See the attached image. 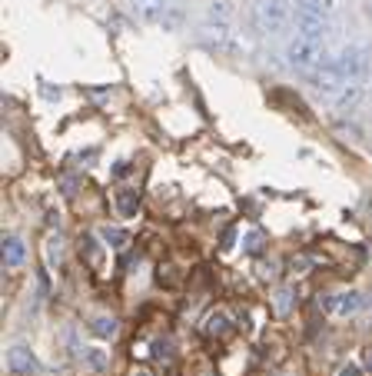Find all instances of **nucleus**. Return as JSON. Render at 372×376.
I'll return each mask as SVG.
<instances>
[{
  "instance_id": "nucleus-1",
  "label": "nucleus",
  "mask_w": 372,
  "mask_h": 376,
  "mask_svg": "<svg viewBox=\"0 0 372 376\" xmlns=\"http://www.w3.org/2000/svg\"><path fill=\"white\" fill-rule=\"evenodd\" d=\"M309 83H313L316 94L326 97V100H336V97L346 90L349 80L342 77V71H339L336 54H323V60H319L313 71H309Z\"/></svg>"
},
{
  "instance_id": "nucleus-2",
  "label": "nucleus",
  "mask_w": 372,
  "mask_h": 376,
  "mask_svg": "<svg viewBox=\"0 0 372 376\" xmlns=\"http://www.w3.org/2000/svg\"><path fill=\"white\" fill-rule=\"evenodd\" d=\"M253 20L259 27V34L276 37L290 24V0H256Z\"/></svg>"
},
{
  "instance_id": "nucleus-3",
  "label": "nucleus",
  "mask_w": 372,
  "mask_h": 376,
  "mask_svg": "<svg viewBox=\"0 0 372 376\" xmlns=\"http://www.w3.org/2000/svg\"><path fill=\"white\" fill-rule=\"evenodd\" d=\"M323 44L319 40H309V37H302V34H296L286 44V67L290 71H299V73H309L323 60Z\"/></svg>"
},
{
  "instance_id": "nucleus-4",
  "label": "nucleus",
  "mask_w": 372,
  "mask_h": 376,
  "mask_svg": "<svg viewBox=\"0 0 372 376\" xmlns=\"http://www.w3.org/2000/svg\"><path fill=\"white\" fill-rule=\"evenodd\" d=\"M336 63H339V71H342V77H346L349 83H366L372 54H369L366 44H346V47L336 54Z\"/></svg>"
},
{
  "instance_id": "nucleus-5",
  "label": "nucleus",
  "mask_w": 372,
  "mask_h": 376,
  "mask_svg": "<svg viewBox=\"0 0 372 376\" xmlns=\"http://www.w3.org/2000/svg\"><path fill=\"white\" fill-rule=\"evenodd\" d=\"M7 366H11V373H17V376H37L40 373L37 353L30 350V346H23V343H17V346L7 350Z\"/></svg>"
},
{
  "instance_id": "nucleus-6",
  "label": "nucleus",
  "mask_w": 372,
  "mask_h": 376,
  "mask_svg": "<svg viewBox=\"0 0 372 376\" xmlns=\"http://www.w3.org/2000/svg\"><path fill=\"white\" fill-rule=\"evenodd\" d=\"M326 310L329 313H336V317H352V313H359L362 306H366V296L359 290H346V293H333L326 296Z\"/></svg>"
},
{
  "instance_id": "nucleus-7",
  "label": "nucleus",
  "mask_w": 372,
  "mask_h": 376,
  "mask_svg": "<svg viewBox=\"0 0 372 376\" xmlns=\"http://www.w3.org/2000/svg\"><path fill=\"white\" fill-rule=\"evenodd\" d=\"M130 11L143 24H160L170 11V0H130Z\"/></svg>"
},
{
  "instance_id": "nucleus-8",
  "label": "nucleus",
  "mask_w": 372,
  "mask_h": 376,
  "mask_svg": "<svg viewBox=\"0 0 372 376\" xmlns=\"http://www.w3.org/2000/svg\"><path fill=\"white\" fill-rule=\"evenodd\" d=\"M197 40L203 44V47H209V50H230L232 47L230 24H213V20H209V24L197 34Z\"/></svg>"
},
{
  "instance_id": "nucleus-9",
  "label": "nucleus",
  "mask_w": 372,
  "mask_h": 376,
  "mask_svg": "<svg viewBox=\"0 0 372 376\" xmlns=\"http://www.w3.org/2000/svg\"><path fill=\"white\" fill-rule=\"evenodd\" d=\"M23 260H27L23 240L20 236H7V240H4V267H7V270H20Z\"/></svg>"
},
{
  "instance_id": "nucleus-10",
  "label": "nucleus",
  "mask_w": 372,
  "mask_h": 376,
  "mask_svg": "<svg viewBox=\"0 0 372 376\" xmlns=\"http://www.w3.org/2000/svg\"><path fill=\"white\" fill-rule=\"evenodd\" d=\"M359 97H362V83H346V90L333 100V110L336 114H349V110H356Z\"/></svg>"
},
{
  "instance_id": "nucleus-11",
  "label": "nucleus",
  "mask_w": 372,
  "mask_h": 376,
  "mask_svg": "<svg viewBox=\"0 0 372 376\" xmlns=\"http://www.w3.org/2000/svg\"><path fill=\"white\" fill-rule=\"evenodd\" d=\"M140 207V190H120L116 193V210H120V217H133Z\"/></svg>"
},
{
  "instance_id": "nucleus-12",
  "label": "nucleus",
  "mask_w": 372,
  "mask_h": 376,
  "mask_svg": "<svg viewBox=\"0 0 372 376\" xmlns=\"http://www.w3.org/2000/svg\"><path fill=\"white\" fill-rule=\"evenodd\" d=\"M100 240H104L110 250H123L130 243V234L120 230V226H100Z\"/></svg>"
},
{
  "instance_id": "nucleus-13",
  "label": "nucleus",
  "mask_w": 372,
  "mask_h": 376,
  "mask_svg": "<svg viewBox=\"0 0 372 376\" xmlns=\"http://www.w3.org/2000/svg\"><path fill=\"white\" fill-rule=\"evenodd\" d=\"M116 329H120L116 317H97L90 323V333H93V336H100V340H110V336H116Z\"/></svg>"
},
{
  "instance_id": "nucleus-14",
  "label": "nucleus",
  "mask_w": 372,
  "mask_h": 376,
  "mask_svg": "<svg viewBox=\"0 0 372 376\" xmlns=\"http://www.w3.org/2000/svg\"><path fill=\"white\" fill-rule=\"evenodd\" d=\"M206 17L213 20V24H226V20L232 17V4L230 0H213V4L206 7Z\"/></svg>"
},
{
  "instance_id": "nucleus-15",
  "label": "nucleus",
  "mask_w": 372,
  "mask_h": 376,
  "mask_svg": "<svg viewBox=\"0 0 372 376\" xmlns=\"http://www.w3.org/2000/svg\"><path fill=\"white\" fill-rule=\"evenodd\" d=\"M80 360H83V366H87V370H93V373L106 370V353H104V350H97V346L83 350V353H80Z\"/></svg>"
},
{
  "instance_id": "nucleus-16",
  "label": "nucleus",
  "mask_w": 372,
  "mask_h": 376,
  "mask_svg": "<svg viewBox=\"0 0 372 376\" xmlns=\"http://www.w3.org/2000/svg\"><path fill=\"white\" fill-rule=\"evenodd\" d=\"M203 329H206L209 336H213V333H226V329H230V317H226L223 310H216V313H209V317H206Z\"/></svg>"
},
{
  "instance_id": "nucleus-17",
  "label": "nucleus",
  "mask_w": 372,
  "mask_h": 376,
  "mask_svg": "<svg viewBox=\"0 0 372 376\" xmlns=\"http://www.w3.org/2000/svg\"><path fill=\"white\" fill-rule=\"evenodd\" d=\"M276 310H279V313H290V310H292V290H279V293H276Z\"/></svg>"
},
{
  "instance_id": "nucleus-18",
  "label": "nucleus",
  "mask_w": 372,
  "mask_h": 376,
  "mask_svg": "<svg viewBox=\"0 0 372 376\" xmlns=\"http://www.w3.org/2000/svg\"><path fill=\"white\" fill-rule=\"evenodd\" d=\"M46 260H50V267L60 263V240H50V243H46Z\"/></svg>"
},
{
  "instance_id": "nucleus-19",
  "label": "nucleus",
  "mask_w": 372,
  "mask_h": 376,
  "mask_svg": "<svg viewBox=\"0 0 372 376\" xmlns=\"http://www.w3.org/2000/svg\"><path fill=\"white\" fill-rule=\"evenodd\" d=\"M153 356H156V360H170V343L156 340L153 343Z\"/></svg>"
},
{
  "instance_id": "nucleus-20",
  "label": "nucleus",
  "mask_w": 372,
  "mask_h": 376,
  "mask_svg": "<svg viewBox=\"0 0 372 376\" xmlns=\"http://www.w3.org/2000/svg\"><path fill=\"white\" fill-rule=\"evenodd\" d=\"M60 190H63V193H77V176H63V180H60Z\"/></svg>"
},
{
  "instance_id": "nucleus-21",
  "label": "nucleus",
  "mask_w": 372,
  "mask_h": 376,
  "mask_svg": "<svg viewBox=\"0 0 372 376\" xmlns=\"http://www.w3.org/2000/svg\"><path fill=\"white\" fill-rule=\"evenodd\" d=\"M40 94H44L46 100H60V97H63V90H60V87L54 90V87H46V83H40Z\"/></svg>"
},
{
  "instance_id": "nucleus-22",
  "label": "nucleus",
  "mask_w": 372,
  "mask_h": 376,
  "mask_svg": "<svg viewBox=\"0 0 372 376\" xmlns=\"http://www.w3.org/2000/svg\"><path fill=\"white\" fill-rule=\"evenodd\" d=\"M259 250V234H249L246 236V253H256Z\"/></svg>"
},
{
  "instance_id": "nucleus-23",
  "label": "nucleus",
  "mask_w": 372,
  "mask_h": 376,
  "mask_svg": "<svg viewBox=\"0 0 372 376\" xmlns=\"http://www.w3.org/2000/svg\"><path fill=\"white\" fill-rule=\"evenodd\" d=\"M83 243H87V257H90V260H97V257H100V250H97V240H90V236H87Z\"/></svg>"
},
{
  "instance_id": "nucleus-24",
  "label": "nucleus",
  "mask_w": 372,
  "mask_h": 376,
  "mask_svg": "<svg viewBox=\"0 0 372 376\" xmlns=\"http://www.w3.org/2000/svg\"><path fill=\"white\" fill-rule=\"evenodd\" d=\"M127 174H130V164H127V160H120V164L113 166V176L120 180V176H127Z\"/></svg>"
},
{
  "instance_id": "nucleus-25",
  "label": "nucleus",
  "mask_w": 372,
  "mask_h": 376,
  "mask_svg": "<svg viewBox=\"0 0 372 376\" xmlns=\"http://www.w3.org/2000/svg\"><path fill=\"white\" fill-rule=\"evenodd\" d=\"M339 376H362V370L356 363H349V366H342V370H339Z\"/></svg>"
},
{
  "instance_id": "nucleus-26",
  "label": "nucleus",
  "mask_w": 372,
  "mask_h": 376,
  "mask_svg": "<svg viewBox=\"0 0 372 376\" xmlns=\"http://www.w3.org/2000/svg\"><path fill=\"white\" fill-rule=\"evenodd\" d=\"M232 240H236V230H226V236H223V250H230Z\"/></svg>"
},
{
  "instance_id": "nucleus-27",
  "label": "nucleus",
  "mask_w": 372,
  "mask_h": 376,
  "mask_svg": "<svg viewBox=\"0 0 372 376\" xmlns=\"http://www.w3.org/2000/svg\"><path fill=\"white\" fill-rule=\"evenodd\" d=\"M46 224H50V226H60V213L50 210V213H46Z\"/></svg>"
},
{
  "instance_id": "nucleus-28",
  "label": "nucleus",
  "mask_w": 372,
  "mask_h": 376,
  "mask_svg": "<svg viewBox=\"0 0 372 376\" xmlns=\"http://www.w3.org/2000/svg\"><path fill=\"white\" fill-rule=\"evenodd\" d=\"M133 376H150V373H143V370H140V373H133Z\"/></svg>"
}]
</instances>
